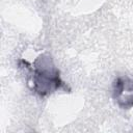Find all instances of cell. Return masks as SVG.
<instances>
[{"label":"cell","instance_id":"1","mask_svg":"<svg viewBox=\"0 0 133 133\" xmlns=\"http://www.w3.org/2000/svg\"><path fill=\"white\" fill-rule=\"evenodd\" d=\"M29 84L31 89L41 97L49 96L56 90L65 87L60 79L59 70L55 66L52 57L48 53L41 54L29 65Z\"/></svg>","mask_w":133,"mask_h":133},{"label":"cell","instance_id":"2","mask_svg":"<svg viewBox=\"0 0 133 133\" xmlns=\"http://www.w3.org/2000/svg\"><path fill=\"white\" fill-rule=\"evenodd\" d=\"M112 96L122 109L133 107V79L128 76H119L114 79L112 84Z\"/></svg>","mask_w":133,"mask_h":133}]
</instances>
